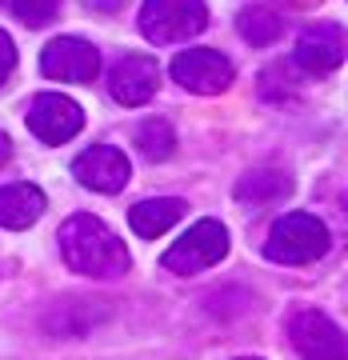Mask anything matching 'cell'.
<instances>
[{
	"label": "cell",
	"instance_id": "obj_8",
	"mask_svg": "<svg viewBox=\"0 0 348 360\" xmlns=\"http://www.w3.org/2000/svg\"><path fill=\"white\" fill-rule=\"evenodd\" d=\"M160 89V65L144 52H132V56H120L112 68H108V92H112L116 104L124 108H141L148 104Z\"/></svg>",
	"mask_w": 348,
	"mask_h": 360
},
{
	"label": "cell",
	"instance_id": "obj_11",
	"mask_svg": "<svg viewBox=\"0 0 348 360\" xmlns=\"http://www.w3.org/2000/svg\"><path fill=\"white\" fill-rule=\"evenodd\" d=\"M297 65L312 77H324V72H336L344 65V32L336 25H312L300 32L297 40Z\"/></svg>",
	"mask_w": 348,
	"mask_h": 360
},
{
	"label": "cell",
	"instance_id": "obj_10",
	"mask_svg": "<svg viewBox=\"0 0 348 360\" xmlns=\"http://www.w3.org/2000/svg\"><path fill=\"white\" fill-rule=\"evenodd\" d=\"M288 333H292V348H297L304 360H344L348 356V345H344L340 324H333L324 312H316V309L297 312Z\"/></svg>",
	"mask_w": 348,
	"mask_h": 360
},
{
	"label": "cell",
	"instance_id": "obj_18",
	"mask_svg": "<svg viewBox=\"0 0 348 360\" xmlns=\"http://www.w3.org/2000/svg\"><path fill=\"white\" fill-rule=\"evenodd\" d=\"M13 68H16V44H13V37L0 28V84L13 77Z\"/></svg>",
	"mask_w": 348,
	"mask_h": 360
},
{
	"label": "cell",
	"instance_id": "obj_4",
	"mask_svg": "<svg viewBox=\"0 0 348 360\" xmlns=\"http://www.w3.org/2000/svg\"><path fill=\"white\" fill-rule=\"evenodd\" d=\"M228 257V229L220 220H196L176 245L160 257V269L176 276H196Z\"/></svg>",
	"mask_w": 348,
	"mask_h": 360
},
{
	"label": "cell",
	"instance_id": "obj_3",
	"mask_svg": "<svg viewBox=\"0 0 348 360\" xmlns=\"http://www.w3.org/2000/svg\"><path fill=\"white\" fill-rule=\"evenodd\" d=\"M208 28L205 0H144L141 32L153 44H181Z\"/></svg>",
	"mask_w": 348,
	"mask_h": 360
},
{
	"label": "cell",
	"instance_id": "obj_12",
	"mask_svg": "<svg viewBox=\"0 0 348 360\" xmlns=\"http://www.w3.org/2000/svg\"><path fill=\"white\" fill-rule=\"evenodd\" d=\"M44 193L37 184H4L0 188V229H28L44 217Z\"/></svg>",
	"mask_w": 348,
	"mask_h": 360
},
{
	"label": "cell",
	"instance_id": "obj_19",
	"mask_svg": "<svg viewBox=\"0 0 348 360\" xmlns=\"http://www.w3.org/2000/svg\"><path fill=\"white\" fill-rule=\"evenodd\" d=\"M84 4H92L96 13H120L124 8V0H84Z\"/></svg>",
	"mask_w": 348,
	"mask_h": 360
},
{
	"label": "cell",
	"instance_id": "obj_13",
	"mask_svg": "<svg viewBox=\"0 0 348 360\" xmlns=\"http://www.w3.org/2000/svg\"><path fill=\"white\" fill-rule=\"evenodd\" d=\"M184 200H176V196H156V200H141V205L129 208V224L136 236H144V240H156V236H165L176 220L184 217Z\"/></svg>",
	"mask_w": 348,
	"mask_h": 360
},
{
	"label": "cell",
	"instance_id": "obj_7",
	"mask_svg": "<svg viewBox=\"0 0 348 360\" xmlns=\"http://www.w3.org/2000/svg\"><path fill=\"white\" fill-rule=\"evenodd\" d=\"M172 80H181L196 96H217L232 84V60L217 49H184L172 60Z\"/></svg>",
	"mask_w": 348,
	"mask_h": 360
},
{
	"label": "cell",
	"instance_id": "obj_14",
	"mask_svg": "<svg viewBox=\"0 0 348 360\" xmlns=\"http://www.w3.org/2000/svg\"><path fill=\"white\" fill-rule=\"evenodd\" d=\"M236 32H240L248 44L264 49V44H272V40L284 32V16L276 13V8H269V4H252V8H245V13L236 16Z\"/></svg>",
	"mask_w": 348,
	"mask_h": 360
},
{
	"label": "cell",
	"instance_id": "obj_15",
	"mask_svg": "<svg viewBox=\"0 0 348 360\" xmlns=\"http://www.w3.org/2000/svg\"><path fill=\"white\" fill-rule=\"evenodd\" d=\"M288 193H292V180L284 172H248L236 184V196L245 205H272V200H284Z\"/></svg>",
	"mask_w": 348,
	"mask_h": 360
},
{
	"label": "cell",
	"instance_id": "obj_9",
	"mask_svg": "<svg viewBox=\"0 0 348 360\" xmlns=\"http://www.w3.org/2000/svg\"><path fill=\"white\" fill-rule=\"evenodd\" d=\"M72 176H77L84 188H92V193L112 196L129 184L132 165H129V156L120 153V148H112V144H92V148H84V153L72 160Z\"/></svg>",
	"mask_w": 348,
	"mask_h": 360
},
{
	"label": "cell",
	"instance_id": "obj_17",
	"mask_svg": "<svg viewBox=\"0 0 348 360\" xmlns=\"http://www.w3.org/2000/svg\"><path fill=\"white\" fill-rule=\"evenodd\" d=\"M0 4L28 28H44L52 16L60 13V0H0Z\"/></svg>",
	"mask_w": 348,
	"mask_h": 360
},
{
	"label": "cell",
	"instance_id": "obj_5",
	"mask_svg": "<svg viewBox=\"0 0 348 360\" xmlns=\"http://www.w3.org/2000/svg\"><path fill=\"white\" fill-rule=\"evenodd\" d=\"M40 72L65 84H92L101 72V52L80 37H56L40 52Z\"/></svg>",
	"mask_w": 348,
	"mask_h": 360
},
{
	"label": "cell",
	"instance_id": "obj_20",
	"mask_svg": "<svg viewBox=\"0 0 348 360\" xmlns=\"http://www.w3.org/2000/svg\"><path fill=\"white\" fill-rule=\"evenodd\" d=\"M8 156H13V144H8V132L0 129V168L8 165Z\"/></svg>",
	"mask_w": 348,
	"mask_h": 360
},
{
	"label": "cell",
	"instance_id": "obj_2",
	"mask_svg": "<svg viewBox=\"0 0 348 360\" xmlns=\"http://www.w3.org/2000/svg\"><path fill=\"white\" fill-rule=\"evenodd\" d=\"M333 245L328 236V224L312 212H284L276 224L269 229V240H264V257L272 264H312L321 260Z\"/></svg>",
	"mask_w": 348,
	"mask_h": 360
},
{
	"label": "cell",
	"instance_id": "obj_1",
	"mask_svg": "<svg viewBox=\"0 0 348 360\" xmlns=\"http://www.w3.org/2000/svg\"><path fill=\"white\" fill-rule=\"evenodd\" d=\"M60 257L72 272L80 276H96V281H112V276H124L132 264L129 248L124 240L116 236L101 217H89V212H80V217H68L60 224Z\"/></svg>",
	"mask_w": 348,
	"mask_h": 360
},
{
	"label": "cell",
	"instance_id": "obj_16",
	"mask_svg": "<svg viewBox=\"0 0 348 360\" xmlns=\"http://www.w3.org/2000/svg\"><path fill=\"white\" fill-rule=\"evenodd\" d=\"M136 148L148 160H168L172 148H176V136H172V129H168L165 120H144L141 129H136Z\"/></svg>",
	"mask_w": 348,
	"mask_h": 360
},
{
	"label": "cell",
	"instance_id": "obj_21",
	"mask_svg": "<svg viewBox=\"0 0 348 360\" xmlns=\"http://www.w3.org/2000/svg\"><path fill=\"white\" fill-rule=\"evenodd\" d=\"M240 360H257V356H240Z\"/></svg>",
	"mask_w": 348,
	"mask_h": 360
},
{
	"label": "cell",
	"instance_id": "obj_6",
	"mask_svg": "<svg viewBox=\"0 0 348 360\" xmlns=\"http://www.w3.org/2000/svg\"><path fill=\"white\" fill-rule=\"evenodd\" d=\"M84 129V112L77 101H68L60 92H40L28 104V132L44 144H65Z\"/></svg>",
	"mask_w": 348,
	"mask_h": 360
}]
</instances>
